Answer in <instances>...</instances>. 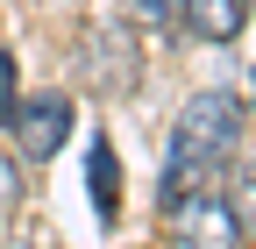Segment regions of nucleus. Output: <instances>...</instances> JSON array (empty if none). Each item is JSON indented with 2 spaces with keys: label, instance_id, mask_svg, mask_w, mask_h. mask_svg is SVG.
Segmentation results:
<instances>
[{
  "label": "nucleus",
  "instance_id": "1",
  "mask_svg": "<svg viewBox=\"0 0 256 249\" xmlns=\"http://www.w3.org/2000/svg\"><path fill=\"white\" fill-rule=\"evenodd\" d=\"M235 142H242V100L235 92H192L171 128V150H164V200L200 192V178L228 164Z\"/></svg>",
  "mask_w": 256,
  "mask_h": 249
},
{
  "label": "nucleus",
  "instance_id": "2",
  "mask_svg": "<svg viewBox=\"0 0 256 249\" xmlns=\"http://www.w3.org/2000/svg\"><path fill=\"white\" fill-rule=\"evenodd\" d=\"M164 228H171V249H242V228H235L228 200H214V192L164 200Z\"/></svg>",
  "mask_w": 256,
  "mask_h": 249
},
{
  "label": "nucleus",
  "instance_id": "3",
  "mask_svg": "<svg viewBox=\"0 0 256 249\" xmlns=\"http://www.w3.org/2000/svg\"><path fill=\"white\" fill-rule=\"evenodd\" d=\"M136 78H142L136 28H121V22H92V28H86V86H92V92H128Z\"/></svg>",
  "mask_w": 256,
  "mask_h": 249
},
{
  "label": "nucleus",
  "instance_id": "4",
  "mask_svg": "<svg viewBox=\"0 0 256 249\" xmlns=\"http://www.w3.org/2000/svg\"><path fill=\"white\" fill-rule=\"evenodd\" d=\"M8 128L22 136V157H57L64 142H72V100H64V92H36V100H22L14 107V121Z\"/></svg>",
  "mask_w": 256,
  "mask_h": 249
},
{
  "label": "nucleus",
  "instance_id": "5",
  "mask_svg": "<svg viewBox=\"0 0 256 249\" xmlns=\"http://www.w3.org/2000/svg\"><path fill=\"white\" fill-rule=\"evenodd\" d=\"M178 28H192L200 43H235L249 28V0H178Z\"/></svg>",
  "mask_w": 256,
  "mask_h": 249
},
{
  "label": "nucleus",
  "instance_id": "6",
  "mask_svg": "<svg viewBox=\"0 0 256 249\" xmlns=\"http://www.w3.org/2000/svg\"><path fill=\"white\" fill-rule=\"evenodd\" d=\"M86 185H92V214H100V221H114V214H121V164H114L107 142H92V157H86Z\"/></svg>",
  "mask_w": 256,
  "mask_h": 249
},
{
  "label": "nucleus",
  "instance_id": "7",
  "mask_svg": "<svg viewBox=\"0 0 256 249\" xmlns=\"http://www.w3.org/2000/svg\"><path fill=\"white\" fill-rule=\"evenodd\" d=\"M228 214H235V228L256 235V157L235 164V192H228Z\"/></svg>",
  "mask_w": 256,
  "mask_h": 249
},
{
  "label": "nucleus",
  "instance_id": "8",
  "mask_svg": "<svg viewBox=\"0 0 256 249\" xmlns=\"http://www.w3.org/2000/svg\"><path fill=\"white\" fill-rule=\"evenodd\" d=\"M142 28H178V0H128Z\"/></svg>",
  "mask_w": 256,
  "mask_h": 249
},
{
  "label": "nucleus",
  "instance_id": "9",
  "mask_svg": "<svg viewBox=\"0 0 256 249\" xmlns=\"http://www.w3.org/2000/svg\"><path fill=\"white\" fill-rule=\"evenodd\" d=\"M22 206V171H14V157L0 150V214H14Z\"/></svg>",
  "mask_w": 256,
  "mask_h": 249
},
{
  "label": "nucleus",
  "instance_id": "10",
  "mask_svg": "<svg viewBox=\"0 0 256 249\" xmlns=\"http://www.w3.org/2000/svg\"><path fill=\"white\" fill-rule=\"evenodd\" d=\"M14 107H22V100H14V57L0 50V128L14 121Z\"/></svg>",
  "mask_w": 256,
  "mask_h": 249
},
{
  "label": "nucleus",
  "instance_id": "11",
  "mask_svg": "<svg viewBox=\"0 0 256 249\" xmlns=\"http://www.w3.org/2000/svg\"><path fill=\"white\" fill-rule=\"evenodd\" d=\"M14 249H50V242H14Z\"/></svg>",
  "mask_w": 256,
  "mask_h": 249
}]
</instances>
